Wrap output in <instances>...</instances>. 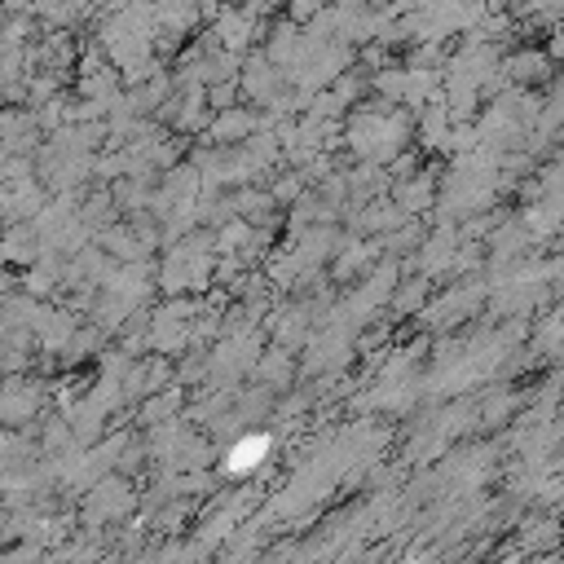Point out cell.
Masks as SVG:
<instances>
[{
  "label": "cell",
  "instance_id": "6da1fadb",
  "mask_svg": "<svg viewBox=\"0 0 564 564\" xmlns=\"http://www.w3.org/2000/svg\"><path fill=\"white\" fill-rule=\"evenodd\" d=\"M260 445L264 441H252V445H238V450H234V472H243V468H256V454H260Z\"/></svg>",
  "mask_w": 564,
  "mask_h": 564
}]
</instances>
